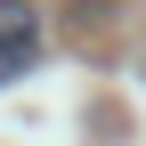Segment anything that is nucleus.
Masks as SVG:
<instances>
[{"instance_id":"f257e3e1","label":"nucleus","mask_w":146,"mask_h":146,"mask_svg":"<svg viewBox=\"0 0 146 146\" xmlns=\"http://www.w3.org/2000/svg\"><path fill=\"white\" fill-rule=\"evenodd\" d=\"M41 8L33 0H0V81H16V73L41 65Z\"/></svg>"}]
</instances>
